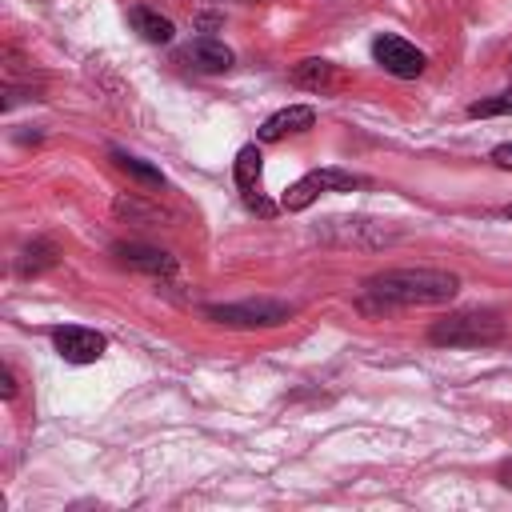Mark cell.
<instances>
[{
  "mask_svg": "<svg viewBox=\"0 0 512 512\" xmlns=\"http://www.w3.org/2000/svg\"><path fill=\"white\" fill-rule=\"evenodd\" d=\"M364 292L384 308H412V304H448L460 292V280L444 268H388L364 280Z\"/></svg>",
  "mask_w": 512,
  "mask_h": 512,
  "instance_id": "6da1fadb",
  "label": "cell"
},
{
  "mask_svg": "<svg viewBox=\"0 0 512 512\" xmlns=\"http://www.w3.org/2000/svg\"><path fill=\"white\" fill-rule=\"evenodd\" d=\"M504 336V320L488 308H468V312H452L444 320H436L428 328V340L432 344H444V348H480V344H492Z\"/></svg>",
  "mask_w": 512,
  "mask_h": 512,
  "instance_id": "7a4b0ae2",
  "label": "cell"
},
{
  "mask_svg": "<svg viewBox=\"0 0 512 512\" xmlns=\"http://www.w3.org/2000/svg\"><path fill=\"white\" fill-rule=\"evenodd\" d=\"M204 316L224 328H276L292 316V308L284 300H240V304H212L204 308Z\"/></svg>",
  "mask_w": 512,
  "mask_h": 512,
  "instance_id": "3957f363",
  "label": "cell"
},
{
  "mask_svg": "<svg viewBox=\"0 0 512 512\" xmlns=\"http://www.w3.org/2000/svg\"><path fill=\"white\" fill-rule=\"evenodd\" d=\"M360 184H364V180H360L356 172H344V168H316V172L300 176V180L280 196V208L304 212L320 192H352V188H360Z\"/></svg>",
  "mask_w": 512,
  "mask_h": 512,
  "instance_id": "277c9868",
  "label": "cell"
},
{
  "mask_svg": "<svg viewBox=\"0 0 512 512\" xmlns=\"http://www.w3.org/2000/svg\"><path fill=\"white\" fill-rule=\"evenodd\" d=\"M372 60L388 72V76H396V80H416L420 72H424V52L416 48V44H408V40H400V36H376L372 40Z\"/></svg>",
  "mask_w": 512,
  "mask_h": 512,
  "instance_id": "5b68a950",
  "label": "cell"
},
{
  "mask_svg": "<svg viewBox=\"0 0 512 512\" xmlns=\"http://www.w3.org/2000/svg\"><path fill=\"white\" fill-rule=\"evenodd\" d=\"M52 348L60 352V360L68 364H96L108 348V340L96 332V328H80V324H64V328H52Z\"/></svg>",
  "mask_w": 512,
  "mask_h": 512,
  "instance_id": "8992f818",
  "label": "cell"
},
{
  "mask_svg": "<svg viewBox=\"0 0 512 512\" xmlns=\"http://www.w3.org/2000/svg\"><path fill=\"white\" fill-rule=\"evenodd\" d=\"M288 80L296 84V88H308V92H320V96H332V92H340V88H348V72L340 68V64H332V60H324V56H308V60H300V64H292V72H288Z\"/></svg>",
  "mask_w": 512,
  "mask_h": 512,
  "instance_id": "52a82bcc",
  "label": "cell"
},
{
  "mask_svg": "<svg viewBox=\"0 0 512 512\" xmlns=\"http://www.w3.org/2000/svg\"><path fill=\"white\" fill-rule=\"evenodd\" d=\"M260 172H264V156H260V148H256V144H244V148L236 152L232 176H236V188H240L244 204H248V208H256L260 216H268V212H272V204L260 196Z\"/></svg>",
  "mask_w": 512,
  "mask_h": 512,
  "instance_id": "ba28073f",
  "label": "cell"
},
{
  "mask_svg": "<svg viewBox=\"0 0 512 512\" xmlns=\"http://www.w3.org/2000/svg\"><path fill=\"white\" fill-rule=\"evenodd\" d=\"M316 124V112L308 108V104H292V108H280V112H272L264 124H260V144H276V140H284V136H292V132H308Z\"/></svg>",
  "mask_w": 512,
  "mask_h": 512,
  "instance_id": "9c48e42d",
  "label": "cell"
},
{
  "mask_svg": "<svg viewBox=\"0 0 512 512\" xmlns=\"http://www.w3.org/2000/svg\"><path fill=\"white\" fill-rule=\"evenodd\" d=\"M116 256L132 272H148V276H172L176 272V260L168 252H160V248H148V244H120Z\"/></svg>",
  "mask_w": 512,
  "mask_h": 512,
  "instance_id": "30bf717a",
  "label": "cell"
},
{
  "mask_svg": "<svg viewBox=\"0 0 512 512\" xmlns=\"http://www.w3.org/2000/svg\"><path fill=\"white\" fill-rule=\"evenodd\" d=\"M128 20H132V28H136L148 44H168V40L176 36L172 20H168V16H160V12H152V8H144V4L128 8Z\"/></svg>",
  "mask_w": 512,
  "mask_h": 512,
  "instance_id": "8fae6325",
  "label": "cell"
},
{
  "mask_svg": "<svg viewBox=\"0 0 512 512\" xmlns=\"http://www.w3.org/2000/svg\"><path fill=\"white\" fill-rule=\"evenodd\" d=\"M184 60H192V68H200V72H224V68H232V48L204 36L184 52Z\"/></svg>",
  "mask_w": 512,
  "mask_h": 512,
  "instance_id": "7c38bea8",
  "label": "cell"
},
{
  "mask_svg": "<svg viewBox=\"0 0 512 512\" xmlns=\"http://www.w3.org/2000/svg\"><path fill=\"white\" fill-rule=\"evenodd\" d=\"M112 160H116V168H120L124 176H132V180H140V184H148V188H164V172L152 168L148 160H140V156H132V152H120V148H112Z\"/></svg>",
  "mask_w": 512,
  "mask_h": 512,
  "instance_id": "4fadbf2b",
  "label": "cell"
},
{
  "mask_svg": "<svg viewBox=\"0 0 512 512\" xmlns=\"http://www.w3.org/2000/svg\"><path fill=\"white\" fill-rule=\"evenodd\" d=\"M52 264H56V248H52L48 240H32V244L20 252L16 272H20V276H40V272L52 268Z\"/></svg>",
  "mask_w": 512,
  "mask_h": 512,
  "instance_id": "5bb4252c",
  "label": "cell"
},
{
  "mask_svg": "<svg viewBox=\"0 0 512 512\" xmlns=\"http://www.w3.org/2000/svg\"><path fill=\"white\" fill-rule=\"evenodd\" d=\"M468 116L472 120H488V116H512V88L496 92V96H480L468 104Z\"/></svg>",
  "mask_w": 512,
  "mask_h": 512,
  "instance_id": "9a60e30c",
  "label": "cell"
},
{
  "mask_svg": "<svg viewBox=\"0 0 512 512\" xmlns=\"http://www.w3.org/2000/svg\"><path fill=\"white\" fill-rule=\"evenodd\" d=\"M0 392H4V400H16V376H12L8 364L0 368Z\"/></svg>",
  "mask_w": 512,
  "mask_h": 512,
  "instance_id": "2e32d148",
  "label": "cell"
},
{
  "mask_svg": "<svg viewBox=\"0 0 512 512\" xmlns=\"http://www.w3.org/2000/svg\"><path fill=\"white\" fill-rule=\"evenodd\" d=\"M492 164L496 168H512V144H496L492 148Z\"/></svg>",
  "mask_w": 512,
  "mask_h": 512,
  "instance_id": "e0dca14e",
  "label": "cell"
},
{
  "mask_svg": "<svg viewBox=\"0 0 512 512\" xmlns=\"http://www.w3.org/2000/svg\"><path fill=\"white\" fill-rule=\"evenodd\" d=\"M496 476H500V484H504V488H512V456L500 464V472H496Z\"/></svg>",
  "mask_w": 512,
  "mask_h": 512,
  "instance_id": "ac0fdd59",
  "label": "cell"
},
{
  "mask_svg": "<svg viewBox=\"0 0 512 512\" xmlns=\"http://www.w3.org/2000/svg\"><path fill=\"white\" fill-rule=\"evenodd\" d=\"M504 216H512V204H508V208H504Z\"/></svg>",
  "mask_w": 512,
  "mask_h": 512,
  "instance_id": "d6986e66",
  "label": "cell"
}]
</instances>
